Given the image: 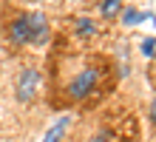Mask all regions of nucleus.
Instances as JSON below:
<instances>
[{"label":"nucleus","mask_w":156,"mask_h":142,"mask_svg":"<svg viewBox=\"0 0 156 142\" xmlns=\"http://www.w3.org/2000/svg\"><path fill=\"white\" fill-rule=\"evenodd\" d=\"M102 74H105L102 63H85L77 74H71V80L66 82V97L74 100V102L91 97V94L99 88V82H102Z\"/></svg>","instance_id":"nucleus-1"},{"label":"nucleus","mask_w":156,"mask_h":142,"mask_svg":"<svg viewBox=\"0 0 156 142\" xmlns=\"http://www.w3.org/2000/svg\"><path fill=\"white\" fill-rule=\"evenodd\" d=\"M37 85H40V74L34 71V68H26L20 71V77H17V100L20 102H29L34 100V94H37Z\"/></svg>","instance_id":"nucleus-2"},{"label":"nucleus","mask_w":156,"mask_h":142,"mask_svg":"<svg viewBox=\"0 0 156 142\" xmlns=\"http://www.w3.org/2000/svg\"><path fill=\"white\" fill-rule=\"evenodd\" d=\"M74 28H77L80 37H94V34H97V23L88 20V17H80V20L74 23Z\"/></svg>","instance_id":"nucleus-6"},{"label":"nucleus","mask_w":156,"mask_h":142,"mask_svg":"<svg viewBox=\"0 0 156 142\" xmlns=\"http://www.w3.org/2000/svg\"><path fill=\"white\" fill-rule=\"evenodd\" d=\"M153 46H156V43H153V37L142 40V54H145V57H153Z\"/></svg>","instance_id":"nucleus-8"},{"label":"nucleus","mask_w":156,"mask_h":142,"mask_svg":"<svg viewBox=\"0 0 156 142\" xmlns=\"http://www.w3.org/2000/svg\"><path fill=\"white\" fill-rule=\"evenodd\" d=\"M91 142H111V137H108V131H102V134H97Z\"/></svg>","instance_id":"nucleus-9"},{"label":"nucleus","mask_w":156,"mask_h":142,"mask_svg":"<svg viewBox=\"0 0 156 142\" xmlns=\"http://www.w3.org/2000/svg\"><path fill=\"white\" fill-rule=\"evenodd\" d=\"M66 128H68V119H60V122H57V128H51L48 134H45V139H43V142H60V139H62V134H66Z\"/></svg>","instance_id":"nucleus-7"},{"label":"nucleus","mask_w":156,"mask_h":142,"mask_svg":"<svg viewBox=\"0 0 156 142\" xmlns=\"http://www.w3.org/2000/svg\"><path fill=\"white\" fill-rule=\"evenodd\" d=\"M99 14L105 20H116L122 14V0H99Z\"/></svg>","instance_id":"nucleus-5"},{"label":"nucleus","mask_w":156,"mask_h":142,"mask_svg":"<svg viewBox=\"0 0 156 142\" xmlns=\"http://www.w3.org/2000/svg\"><path fill=\"white\" fill-rule=\"evenodd\" d=\"M9 40L14 46H26L31 43V23H29V14H17L12 23H9Z\"/></svg>","instance_id":"nucleus-3"},{"label":"nucleus","mask_w":156,"mask_h":142,"mask_svg":"<svg viewBox=\"0 0 156 142\" xmlns=\"http://www.w3.org/2000/svg\"><path fill=\"white\" fill-rule=\"evenodd\" d=\"M29 23H31V43L43 46L48 40V23H45V17L43 14H29Z\"/></svg>","instance_id":"nucleus-4"},{"label":"nucleus","mask_w":156,"mask_h":142,"mask_svg":"<svg viewBox=\"0 0 156 142\" xmlns=\"http://www.w3.org/2000/svg\"><path fill=\"white\" fill-rule=\"evenodd\" d=\"M136 20H142V14H136V12H131V14H125V23H136Z\"/></svg>","instance_id":"nucleus-10"}]
</instances>
